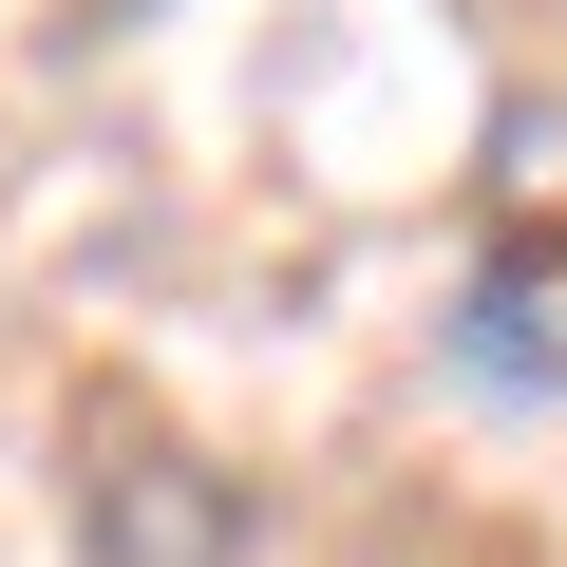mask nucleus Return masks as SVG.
Instances as JSON below:
<instances>
[{
    "label": "nucleus",
    "instance_id": "f257e3e1",
    "mask_svg": "<svg viewBox=\"0 0 567 567\" xmlns=\"http://www.w3.org/2000/svg\"><path fill=\"white\" fill-rule=\"evenodd\" d=\"M473 398H567V284L548 265H473V303H454V341H435Z\"/></svg>",
    "mask_w": 567,
    "mask_h": 567
}]
</instances>
